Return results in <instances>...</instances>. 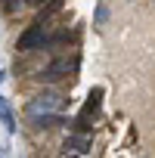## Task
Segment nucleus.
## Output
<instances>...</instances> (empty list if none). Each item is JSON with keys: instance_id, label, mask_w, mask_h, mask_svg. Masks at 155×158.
Instances as JSON below:
<instances>
[{"instance_id": "nucleus-10", "label": "nucleus", "mask_w": 155, "mask_h": 158, "mask_svg": "<svg viewBox=\"0 0 155 158\" xmlns=\"http://www.w3.org/2000/svg\"><path fill=\"white\" fill-rule=\"evenodd\" d=\"M3 10H6V16H19L28 10V0H3Z\"/></svg>"}, {"instance_id": "nucleus-6", "label": "nucleus", "mask_w": 155, "mask_h": 158, "mask_svg": "<svg viewBox=\"0 0 155 158\" xmlns=\"http://www.w3.org/2000/svg\"><path fill=\"white\" fill-rule=\"evenodd\" d=\"M0 121H3L6 133H16V130H19L16 115H13V106H10V99H6V96H0Z\"/></svg>"}, {"instance_id": "nucleus-4", "label": "nucleus", "mask_w": 155, "mask_h": 158, "mask_svg": "<svg viewBox=\"0 0 155 158\" xmlns=\"http://www.w3.org/2000/svg\"><path fill=\"white\" fill-rule=\"evenodd\" d=\"M71 121L59 112V115H34V118H28V127L31 130H56V127H68Z\"/></svg>"}, {"instance_id": "nucleus-11", "label": "nucleus", "mask_w": 155, "mask_h": 158, "mask_svg": "<svg viewBox=\"0 0 155 158\" xmlns=\"http://www.w3.org/2000/svg\"><path fill=\"white\" fill-rule=\"evenodd\" d=\"M44 3H50V0H28V10H40Z\"/></svg>"}, {"instance_id": "nucleus-8", "label": "nucleus", "mask_w": 155, "mask_h": 158, "mask_svg": "<svg viewBox=\"0 0 155 158\" xmlns=\"http://www.w3.org/2000/svg\"><path fill=\"white\" fill-rule=\"evenodd\" d=\"M99 99H103V87H93V90L87 93V102H84V109H81V112L99 115Z\"/></svg>"}, {"instance_id": "nucleus-2", "label": "nucleus", "mask_w": 155, "mask_h": 158, "mask_svg": "<svg viewBox=\"0 0 155 158\" xmlns=\"http://www.w3.org/2000/svg\"><path fill=\"white\" fill-rule=\"evenodd\" d=\"M65 93L56 90V87H44L40 93H34L28 102H25V118H34V115H59L65 109Z\"/></svg>"}, {"instance_id": "nucleus-7", "label": "nucleus", "mask_w": 155, "mask_h": 158, "mask_svg": "<svg viewBox=\"0 0 155 158\" xmlns=\"http://www.w3.org/2000/svg\"><path fill=\"white\" fill-rule=\"evenodd\" d=\"M93 121H96V115H90V112H81V115H78V118H71V130L74 133H90L93 130Z\"/></svg>"}, {"instance_id": "nucleus-1", "label": "nucleus", "mask_w": 155, "mask_h": 158, "mask_svg": "<svg viewBox=\"0 0 155 158\" xmlns=\"http://www.w3.org/2000/svg\"><path fill=\"white\" fill-rule=\"evenodd\" d=\"M78 65H81V56L78 53H59V56H50L40 68H34L31 71V81L34 84H40V87H56V84H62V81H68V77L78 71Z\"/></svg>"}, {"instance_id": "nucleus-3", "label": "nucleus", "mask_w": 155, "mask_h": 158, "mask_svg": "<svg viewBox=\"0 0 155 158\" xmlns=\"http://www.w3.org/2000/svg\"><path fill=\"white\" fill-rule=\"evenodd\" d=\"M47 31L50 25H40V22H28V28L16 37V50L25 56V53H47Z\"/></svg>"}, {"instance_id": "nucleus-9", "label": "nucleus", "mask_w": 155, "mask_h": 158, "mask_svg": "<svg viewBox=\"0 0 155 158\" xmlns=\"http://www.w3.org/2000/svg\"><path fill=\"white\" fill-rule=\"evenodd\" d=\"M62 149H65V152H87V149H90V139H87V136H68V139L62 143Z\"/></svg>"}, {"instance_id": "nucleus-12", "label": "nucleus", "mask_w": 155, "mask_h": 158, "mask_svg": "<svg viewBox=\"0 0 155 158\" xmlns=\"http://www.w3.org/2000/svg\"><path fill=\"white\" fill-rule=\"evenodd\" d=\"M0 84H3V71H0Z\"/></svg>"}, {"instance_id": "nucleus-5", "label": "nucleus", "mask_w": 155, "mask_h": 158, "mask_svg": "<svg viewBox=\"0 0 155 158\" xmlns=\"http://www.w3.org/2000/svg\"><path fill=\"white\" fill-rule=\"evenodd\" d=\"M65 10V0H50V3H44L40 10H34V19L31 22H40V25H53V19Z\"/></svg>"}]
</instances>
